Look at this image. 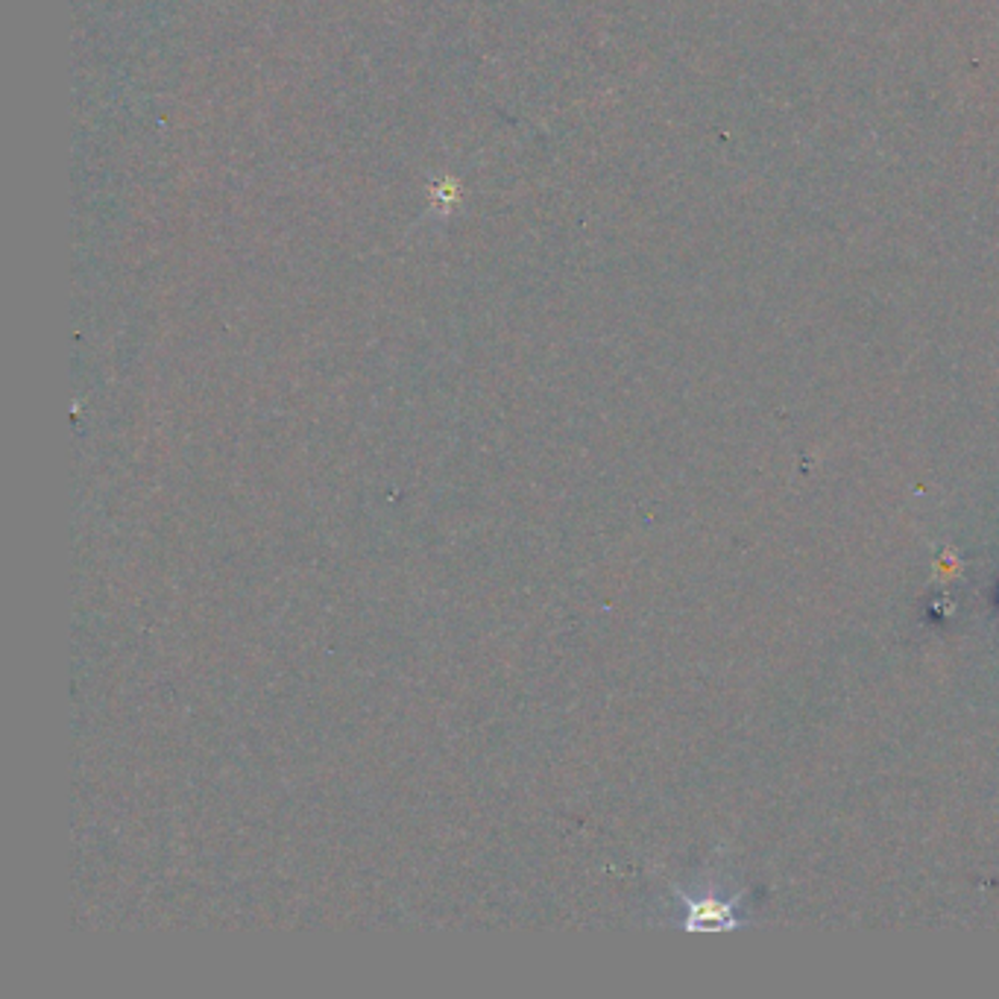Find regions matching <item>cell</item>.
<instances>
[{
  "label": "cell",
  "instance_id": "obj_1",
  "mask_svg": "<svg viewBox=\"0 0 999 999\" xmlns=\"http://www.w3.org/2000/svg\"><path fill=\"white\" fill-rule=\"evenodd\" d=\"M724 882L713 879L706 885H692L680 894L683 908V926L694 932H733L750 924L748 906H745V891H727Z\"/></svg>",
  "mask_w": 999,
  "mask_h": 999
}]
</instances>
